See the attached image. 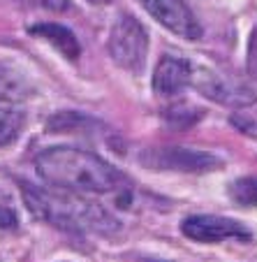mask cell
I'll return each mask as SVG.
<instances>
[{"mask_svg": "<svg viewBox=\"0 0 257 262\" xmlns=\"http://www.w3.org/2000/svg\"><path fill=\"white\" fill-rule=\"evenodd\" d=\"M37 174L44 183L79 195H104L123 190L128 179L93 151L75 146H51L35 158Z\"/></svg>", "mask_w": 257, "mask_h": 262, "instance_id": "1", "label": "cell"}, {"mask_svg": "<svg viewBox=\"0 0 257 262\" xmlns=\"http://www.w3.org/2000/svg\"><path fill=\"white\" fill-rule=\"evenodd\" d=\"M21 195L35 218L51 223L67 232H100L111 234L119 230V223L111 218L102 204L60 188H40L33 183H21Z\"/></svg>", "mask_w": 257, "mask_h": 262, "instance_id": "2", "label": "cell"}, {"mask_svg": "<svg viewBox=\"0 0 257 262\" xmlns=\"http://www.w3.org/2000/svg\"><path fill=\"white\" fill-rule=\"evenodd\" d=\"M109 54L119 68L139 72L149 51V33L132 14H121L109 33Z\"/></svg>", "mask_w": 257, "mask_h": 262, "instance_id": "3", "label": "cell"}, {"mask_svg": "<svg viewBox=\"0 0 257 262\" xmlns=\"http://www.w3.org/2000/svg\"><path fill=\"white\" fill-rule=\"evenodd\" d=\"M193 86L204 98L227 104V107H248V104H252L257 100L255 91L248 84L211 68L193 70Z\"/></svg>", "mask_w": 257, "mask_h": 262, "instance_id": "4", "label": "cell"}, {"mask_svg": "<svg viewBox=\"0 0 257 262\" xmlns=\"http://www.w3.org/2000/svg\"><path fill=\"white\" fill-rule=\"evenodd\" d=\"M142 165L155 169V172H213L223 165V160L216 158L213 154L206 151H195V148H178V146H169V148H151L142 156Z\"/></svg>", "mask_w": 257, "mask_h": 262, "instance_id": "5", "label": "cell"}, {"mask_svg": "<svg viewBox=\"0 0 257 262\" xmlns=\"http://www.w3.org/2000/svg\"><path fill=\"white\" fill-rule=\"evenodd\" d=\"M181 232L199 244H220L227 239L250 242L252 239V232L246 225L225 216H188L181 223Z\"/></svg>", "mask_w": 257, "mask_h": 262, "instance_id": "6", "label": "cell"}, {"mask_svg": "<svg viewBox=\"0 0 257 262\" xmlns=\"http://www.w3.org/2000/svg\"><path fill=\"white\" fill-rule=\"evenodd\" d=\"M144 7L158 24L183 40L195 42L202 37V26L185 0H144Z\"/></svg>", "mask_w": 257, "mask_h": 262, "instance_id": "7", "label": "cell"}, {"mask_svg": "<svg viewBox=\"0 0 257 262\" xmlns=\"http://www.w3.org/2000/svg\"><path fill=\"white\" fill-rule=\"evenodd\" d=\"M193 86V65L185 58L162 56L153 72V91L162 98H174Z\"/></svg>", "mask_w": 257, "mask_h": 262, "instance_id": "8", "label": "cell"}, {"mask_svg": "<svg viewBox=\"0 0 257 262\" xmlns=\"http://www.w3.org/2000/svg\"><path fill=\"white\" fill-rule=\"evenodd\" d=\"M28 33L35 35V37L46 40L49 45H54L67 60L79 58V54H81L79 40H77V35L69 28H65V26H60V24H37V26H30Z\"/></svg>", "mask_w": 257, "mask_h": 262, "instance_id": "9", "label": "cell"}, {"mask_svg": "<svg viewBox=\"0 0 257 262\" xmlns=\"http://www.w3.org/2000/svg\"><path fill=\"white\" fill-rule=\"evenodd\" d=\"M26 125V112L16 100H0V146L16 142Z\"/></svg>", "mask_w": 257, "mask_h": 262, "instance_id": "10", "label": "cell"}, {"mask_svg": "<svg viewBox=\"0 0 257 262\" xmlns=\"http://www.w3.org/2000/svg\"><path fill=\"white\" fill-rule=\"evenodd\" d=\"M229 198L241 207H257V177H243L229 183Z\"/></svg>", "mask_w": 257, "mask_h": 262, "instance_id": "11", "label": "cell"}, {"mask_svg": "<svg viewBox=\"0 0 257 262\" xmlns=\"http://www.w3.org/2000/svg\"><path fill=\"white\" fill-rule=\"evenodd\" d=\"M24 86V77L14 68H10L7 63H0V100H16Z\"/></svg>", "mask_w": 257, "mask_h": 262, "instance_id": "12", "label": "cell"}, {"mask_svg": "<svg viewBox=\"0 0 257 262\" xmlns=\"http://www.w3.org/2000/svg\"><path fill=\"white\" fill-rule=\"evenodd\" d=\"M30 5H37V7H44V10L51 12H65L69 10V0H26Z\"/></svg>", "mask_w": 257, "mask_h": 262, "instance_id": "13", "label": "cell"}, {"mask_svg": "<svg viewBox=\"0 0 257 262\" xmlns=\"http://www.w3.org/2000/svg\"><path fill=\"white\" fill-rule=\"evenodd\" d=\"M248 72L252 77H257V26L252 30V37H250V45H248Z\"/></svg>", "mask_w": 257, "mask_h": 262, "instance_id": "14", "label": "cell"}, {"mask_svg": "<svg viewBox=\"0 0 257 262\" xmlns=\"http://www.w3.org/2000/svg\"><path fill=\"white\" fill-rule=\"evenodd\" d=\"M16 225V216L10 209H0V228H14Z\"/></svg>", "mask_w": 257, "mask_h": 262, "instance_id": "15", "label": "cell"}, {"mask_svg": "<svg viewBox=\"0 0 257 262\" xmlns=\"http://www.w3.org/2000/svg\"><path fill=\"white\" fill-rule=\"evenodd\" d=\"M144 262H167V260H153V257H146Z\"/></svg>", "mask_w": 257, "mask_h": 262, "instance_id": "16", "label": "cell"}]
</instances>
